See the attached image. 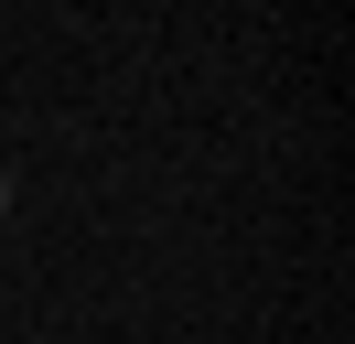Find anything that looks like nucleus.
I'll list each match as a JSON object with an SVG mask.
<instances>
[{
	"mask_svg": "<svg viewBox=\"0 0 355 344\" xmlns=\"http://www.w3.org/2000/svg\"><path fill=\"white\" fill-rule=\"evenodd\" d=\"M0 205H11V183H0Z\"/></svg>",
	"mask_w": 355,
	"mask_h": 344,
	"instance_id": "obj_1",
	"label": "nucleus"
}]
</instances>
